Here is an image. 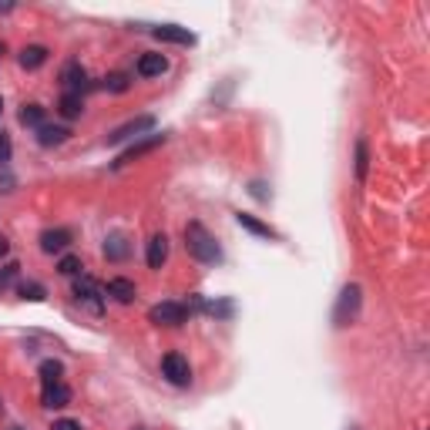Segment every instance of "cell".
Here are the masks:
<instances>
[{
	"mask_svg": "<svg viewBox=\"0 0 430 430\" xmlns=\"http://www.w3.org/2000/svg\"><path fill=\"white\" fill-rule=\"evenodd\" d=\"M185 249H189L192 259H199L205 266H215V263H222V249H219V242L202 222H189L185 226Z\"/></svg>",
	"mask_w": 430,
	"mask_h": 430,
	"instance_id": "cell-1",
	"label": "cell"
},
{
	"mask_svg": "<svg viewBox=\"0 0 430 430\" xmlns=\"http://www.w3.org/2000/svg\"><path fill=\"white\" fill-rule=\"evenodd\" d=\"M360 303H363V290L350 282V286H343L340 299H336V309H333V326H350L360 313Z\"/></svg>",
	"mask_w": 430,
	"mask_h": 430,
	"instance_id": "cell-2",
	"label": "cell"
},
{
	"mask_svg": "<svg viewBox=\"0 0 430 430\" xmlns=\"http://www.w3.org/2000/svg\"><path fill=\"white\" fill-rule=\"evenodd\" d=\"M189 306L182 303H158L148 309V319H152L155 326H182V323H189Z\"/></svg>",
	"mask_w": 430,
	"mask_h": 430,
	"instance_id": "cell-3",
	"label": "cell"
},
{
	"mask_svg": "<svg viewBox=\"0 0 430 430\" xmlns=\"http://www.w3.org/2000/svg\"><path fill=\"white\" fill-rule=\"evenodd\" d=\"M162 373L172 387H189L192 383V367L182 353H165L162 356Z\"/></svg>",
	"mask_w": 430,
	"mask_h": 430,
	"instance_id": "cell-4",
	"label": "cell"
},
{
	"mask_svg": "<svg viewBox=\"0 0 430 430\" xmlns=\"http://www.w3.org/2000/svg\"><path fill=\"white\" fill-rule=\"evenodd\" d=\"M75 299L77 303H84L91 309V313H101L104 309V290L94 282V279H88V276H81V279H75Z\"/></svg>",
	"mask_w": 430,
	"mask_h": 430,
	"instance_id": "cell-5",
	"label": "cell"
},
{
	"mask_svg": "<svg viewBox=\"0 0 430 430\" xmlns=\"http://www.w3.org/2000/svg\"><path fill=\"white\" fill-rule=\"evenodd\" d=\"M152 128H155V118L152 114H141V118H135V121H125L121 128H114L111 135H108V145L131 141V138H138V135H145V131H152Z\"/></svg>",
	"mask_w": 430,
	"mask_h": 430,
	"instance_id": "cell-6",
	"label": "cell"
},
{
	"mask_svg": "<svg viewBox=\"0 0 430 430\" xmlns=\"http://www.w3.org/2000/svg\"><path fill=\"white\" fill-rule=\"evenodd\" d=\"M168 141V135H145V138H138L131 148H125V152L118 155V162H114V168H121V165H128V162H138L141 155H148V152H155L158 145H165Z\"/></svg>",
	"mask_w": 430,
	"mask_h": 430,
	"instance_id": "cell-7",
	"label": "cell"
},
{
	"mask_svg": "<svg viewBox=\"0 0 430 430\" xmlns=\"http://www.w3.org/2000/svg\"><path fill=\"white\" fill-rule=\"evenodd\" d=\"M61 84H64V94H81V91H88V71L81 67L77 61H67L61 67Z\"/></svg>",
	"mask_w": 430,
	"mask_h": 430,
	"instance_id": "cell-8",
	"label": "cell"
},
{
	"mask_svg": "<svg viewBox=\"0 0 430 430\" xmlns=\"http://www.w3.org/2000/svg\"><path fill=\"white\" fill-rule=\"evenodd\" d=\"M104 296H111L114 303L128 306V303H135V296H138V290H135V282H131V279L114 276V279H108V286H104Z\"/></svg>",
	"mask_w": 430,
	"mask_h": 430,
	"instance_id": "cell-9",
	"label": "cell"
},
{
	"mask_svg": "<svg viewBox=\"0 0 430 430\" xmlns=\"http://www.w3.org/2000/svg\"><path fill=\"white\" fill-rule=\"evenodd\" d=\"M158 40H165V44H182V48H192L195 44V34L192 31H185V27H175V24H162L152 31Z\"/></svg>",
	"mask_w": 430,
	"mask_h": 430,
	"instance_id": "cell-10",
	"label": "cell"
},
{
	"mask_svg": "<svg viewBox=\"0 0 430 430\" xmlns=\"http://www.w3.org/2000/svg\"><path fill=\"white\" fill-rule=\"evenodd\" d=\"M148 269H162L168 263V236L165 232H155L152 239H148Z\"/></svg>",
	"mask_w": 430,
	"mask_h": 430,
	"instance_id": "cell-11",
	"label": "cell"
},
{
	"mask_svg": "<svg viewBox=\"0 0 430 430\" xmlns=\"http://www.w3.org/2000/svg\"><path fill=\"white\" fill-rule=\"evenodd\" d=\"M40 404L51 407V410H61V407L71 404V390H67V383H48L44 387V393H40Z\"/></svg>",
	"mask_w": 430,
	"mask_h": 430,
	"instance_id": "cell-12",
	"label": "cell"
},
{
	"mask_svg": "<svg viewBox=\"0 0 430 430\" xmlns=\"http://www.w3.org/2000/svg\"><path fill=\"white\" fill-rule=\"evenodd\" d=\"M67 246H71V228H48V232L40 236V249L48 255L64 253Z\"/></svg>",
	"mask_w": 430,
	"mask_h": 430,
	"instance_id": "cell-13",
	"label": "cell"
},
{
	"mask_svg": "<svg viewBox=\"0 0 430 430\" xmlns=\"http://www.w3.org/2000/svg\"><path fill=\"white\" fill-rule=\"evenodd\" d=\"M135 71H138V77H162L168 71V57L165 54H141Z\"/></svg>",
	"mask_w": 430,
	"mask_h": 430,
	"instance_id": "cell-14",
	"label": "cell"
},
{
	"mask_svg": "<svg viewBox=\"0 0 430 430\" xmlns=\"http://www.w3.org/2000/svg\"><path fill=\"white\" fill-rule=\"evenodd\" d=\"M67 128H61V125H40L38 128V145L40 148H54V145H64L67 141Z\"/></svg>",
	"mask_w": 430,
	"mask_h": 430,
	"instance_id": "cell-15",
	"label": "cell"
},
{
	"mask_svg": "<svg viewBox=\"0 0 430 430\" xmlns=\"http://www.w3.org/2000/svg\"><path fill=\"white\" fill-rule=\"evenodd\" d=\"M236 222H239L246 232L259 236V239H276V228H269L266 222H259V219H255V215H249V212H239V215H236Z\"/></svg>",
	"mask_w": 430,
	"mask_h": 430,
	"instance_id": "cell-16",
	"label": "cell"
},
{
	"mask_svg": "<svg viewBox=\"0 0 430 430\" xmlns=\"http://www.w3.org/2000/svg\"><path fill=\"white\" fill-rule=\"evenodd\" d=\"M128 253H131V246H128V239L121 236V232H114V236H108V239H104V255H108L111 263H121V259H128Z\"/></svg>",
	"mask_w": 430,
	"mask_h": 430,
	"instance_id": "cell-17",
	"label": "cell"
},
{
	"mask_svg": "<svg viewBox=\"0 0 430 430\" xmlns=\"http://www.w3.org/2000/svg\"><path fill=\"white\" fill-rule=\"evenodd\" d=\"M48 48H44V44H31V48H24V51H21V67H24V71H38L40 64L48 61Z\"/></svg>",
	"mask_w": 430,
	"mask_h": 430,
	"instance_id": "cell-18",
	"label": "cell"
},
{
	"mask_svg": "<svg viewBox=\"0 0 430 430\" xmlns=\"http://www.w3.org/2000/svg\"><path fill=\"white\" fill-rule=\"evenodd\" d=\"M57 111H61V118H67V121L81 118V111H84V101H81V94H64L61 104H57Z\"/></svg>",
	"mask_w": 430,
	"mask_h": 430,
	"instance_id": "cell-19",
	"label": "cell"
},
{
	"mask_svg": "<svg viewBox=\"0 0 430 430\" xmlns=\"http://www.w3.org/2000/svg\"><path fill=\"white\" fill-rule=\"evenodd\" d=\"M38 373H40V380H44V387H48V383H61L64 363H61V360H44Z\"/></svg>",
	"mask_w": 430,
	"mask_h": 430,
	"instance_id": "cell-20",
	"label": "cell"
},
{
	"mask_svg": "<svg viewBox=\"0 0 430 430\" xmlns=\"http://www.w3.org/2000/svg\"><path fill=\"white\" fill-rule=\"evenodd\" d=\"M21 125L40 128L44 125V108H40V104H24V108H21Z\"/></svg>",
	"mask_w": 430,
	"mask_h": 430,
	"instance_id": "cell-21",
	"label": "cell"
},
{
	"mask_svg": "<svg viewBox=\"0 0 430 430\" xmlns=\"http://www.w3.org/2000/svg\"><path fill=\"white\" fill-rule=\"evenodd\" d=\"M367 168H370V152H367V141L360 138L356 141V178L367 182Z\"/></svg>",
	"mask_w": 430,
	"mask_h": 430,
	"instance_id": "cell-22",
	"label": "cell"
},
{
	"mask_svg": "<svg viewBox=\"0 0 430 430\" xmlns=\"http://www.w3.org/2000/svg\"><path fill=\"white\" fill-rule=\"evenodd\" d=\"M81 259L77 255H61V263H57V272L61 276H81Z\"/></svg>",
	"mask_w": 430,
	"mask_h": 430,
	"instance_id": "cell-23",
	"label": "cell"
},
{
	"mask_svg": "<svg viewBox=\"0 0 430 430\" xmlns=\"http://www.w3.org/2000/svg\"><path fill=\"white\" fill-rule=\"evenodd\" d=\"M17 269H21L17 263H4V266H0V292L13 286V279H17Z\"/></svg>",
	"mask_w": 430,
	"mask_h": 430,
	"instance_id": "cell-24",
	"label": "cell"
},
{
	"mask_svg": "<svg viewBox=\"0 0 430 430\" xmlns=\"http://www.w3.org/2000/svg\"><path fill=\"white\" fill-rule=\"evenodd\" d=\"M128 84H131V77H128V75H111V77H104V88L114 91V94L128 91Z\"/></svg>",
	"mask_w": 430,
	"mask_h": 430,
	"instance_id": "cell-25",
	"label": "cell"
},
{
	"mask_svg": "<svg viewBox=\"0 0 430 430\" xmlns=\"http://www.w3.org/2000/svg\"><path fill=\"white\" fill-rule=\"evenodd\" d=\"M21 296L38 303V299H44V286H40V282H24V286H21Z\"/></svg>",
	"mask_w": 430,
	"mask_h": 430,
	"instance_id": "cell-26",
	"label": "cell"
},
{
	"mask_svg": "<svg viewBox=\"0 0 430 430\" xmlns=\"http://www.w3.org/2000/svg\"><path fill=\"white\" fill-rule=\"evenodd\" d=\"M7 158H11V135L0 131V162H7Z\"/></svg>",
	"mask_w": 430,
	"mask_h": 430,
	"instance_id": "cell-27",
	"label": "cell"
},
{
	"mask_svg": "<svg viewBox=\"0 0 430 430\" xmlns=\"http://www.w3.org/2000/svg\"><path fill=\"white\" fill-rule=\"evenodd\" d=\"M51 430H84V427H81L77 420H67V417H64V420H54Z\"/></svg>",
	"mask_w": 430,
	"mask_h": 430,
	"instance_id": "cell-28",
	"label": "cell"
},
{
	"mask_svg": "<svg viewBox=\"0 0 430 430\" xmlns=\"http://www.w3.org/2000/svg\"><path fill=\"white\" fill-rule=\"evenodd\" d=\"M7 253H11V242H7V239H4V236H0V259H4V255H7Z\"/></svg>",
	"mask_w": 430,
	"mask_h": 430,
	"instance_id": "cell-29",
	"label": "cell"
},
{
	"mask_svg": "<svg viewBox=\"0 0 430 430\" xmlns=\"http://www.w3.org/2000/svg\"><path fill=\"white\" fill-rule=\"evenodd\" d=\"M13 11V4H11V0H7V4H0V13H11Z\"/></svg>",
	"mask_w": 430,
	"mask_h": 430,
	"instance_id": "cell-30",
	"label": "cell"
},
{
	"mask_svg": "<svg viewBox=\"0 0 430 430\" xmlns=\"http://www.w3.org/2000/svg\"><path fill=\"white\" fill-rule=\"evenodd\" d=\"M0 57H4V44H0Z\"/></svg>",
	"mask_w": 430,
	"mask_h": 430,
	"instance_id": "cell-31",
	"label": "cell"
},
{
	"mask_svg": "<svg viewBox=\"0 0 430 430\" xmlns=\"http://www.w3.org/2000/svg\"><path fill=\"white\" fill-rule=\"evenodd\" d=\"M0 111H4V98H0Z\"/></svg>",
	"mask_w": 430,
	"mask_h": 430,
	"instance_id": "cell-32",
	"label": "cell"
}]
</instances>
